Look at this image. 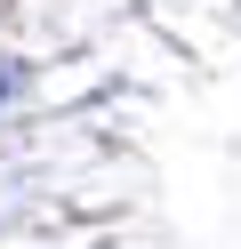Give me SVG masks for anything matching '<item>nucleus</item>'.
Instances as JSON below:
<instances>
[{"mask_svg": "<svg viewBox=\"0 0 241 249\" xmlns=\"http://www.w3.org/2000/svg\"><path fill=\"white\" fill-rule=\"evenodd\" d=\"M0 89H8V72H0Z\"/></svg>", "mask_w": 241, "mask_h": 249, "instance_id": "1", "label": "nucleus"}]
</instances>
